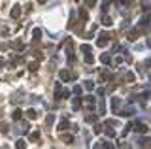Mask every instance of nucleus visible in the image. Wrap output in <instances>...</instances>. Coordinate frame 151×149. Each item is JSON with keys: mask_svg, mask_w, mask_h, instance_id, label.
<instances>
[{"mask_svg": "<svg viewBox=\"0 0 151 149\" xmlns=\"http://www.w3.org/2000/svg\"><path fill=\"white\" fill-rule=\"evenodd\" d=\"M110 34H108V32H100V36L96 38V45H98V47H106V45H108V40H110Z\"/></svg>", "mask_w": 151, "mask_h": 149, "instance_id": "nucleus-1", "label": "nucleus"}, {"mask_svg": "<svg viewBox=\"0 0 151 149\" xmlns=\"http://www.w3.org/2000/svg\"><path fill=\"white\" fill-rule=\"evenodd\" d=\"M60 79H64V81H68V79H76V74L68 72V70H60Z\"/></svg>", "mask_w": 151, "mask_h": 149, "instance_id": "nucleus-2", "label": "nucleus"}, {"mask_svg": "<svg viewBox=\"0 0 151 149\" xmlns=\"http://www.w3.org/2000/svg\"><path fill=\"white\" fill-rule=\"evenodd\" d=\"M117 113L123 115V117H130V115L136 113V109H134V108H125V109H117Z\"/></svg>", "mask_w": 151, "mask_h": 149, "instance_id": "nucleus-3", "label": "nucleus"}, {"mask_svg": "<svg viewBox=\"0 0 151 149\" xmlns=\"http://www.w3.org/2000/svg\"><path fill=\"white\" fill-rule=\"evenodd\" d=\"M132 130H136V132H147L149 128H147V125H144V123H134V127H132Z\"/></svg>", "mask_w": 151, "mask_h": 149, "instance_id": "nucleus-4", "label": "nucleus"}, {"mask_svg": "<svg viewBox=\"0 0 151 149\" xmlns=\"http://www.w3.org/2000/svg\"><path fill=\"white\" fill-rule=\"evenodd\" d=\"M104 132H106V136H110V138H115V130L111 128V125L108 121H106V125H104Z\"/></svg>", "mask_w": 151, "mask_h": 149, "instance_id": "nucleus-5", "label": "nucleus"}, {"mask_svg": "<svg viewBox=\"0 0 151 149\" xmlns=\"http://www.w3.org/2000/svg\"><path fill=\"white\" fill-rule=\"evenodd\" d=\"M149 21H151L149 15H144V17L140 19V28H142V30H144V28H147V27H149Z\"/></svg>", "mask_w": 151, "mask_h": 149, "instance_id": "nucleus-6", "label": "nucleus"}, {"mask_svg": "<svg viewBox=\"0 0 151 149\" xmlns=\"http://www.w3.org/2000/svg\"><path fill=\"white\" fill-rule=\"evenodd\" d=\"M9 15H11V19H19V17H21V8L15 4L13 8H11V13H9Z\"/></svg>", "mask_w": 151, "mask_h": 149, "instance_id": "nucleus-7", "label": "nucleus"}, {"mask_svg": "<svg viewBox=\"0 0 151 149\" xmlns=\"http://www.w3.org/2000/svg\"><path fill=\"white\" fill-rule=\"evenodd\" d=\"M121 108V98H111V109L117 113V109Z\"/></svg>", "mask_w": 151, "mask_h": 149, "instance_id": "nucleus-8", "label": "nucleus"}, {"mask_svg": "<svg viewBox=\"0 0 151 149\" xmlns=\"http://www.w3.org/2000/svg\"><path fill=\"white\" fill-rule=\"evenodd\" d=\"M25 113H27V117H28V119H36V117H38V111H36L34 108H28Z\"/></svg>", "mask_w": 151, "mask_h": 149, "instance_id": "nucleus-9", "label": "nucleus"}, {"mask_svg": "<svg viewBox=\"0 0 151 149\" xmlns=\"http://www.w3.org/2000/svg\"><path fill=\"white\" fill-rule=\"evenodd\" d=\"M98 121V115L96 113H89L87 117H85V123H96Z\"/></svg>", "mask_w": 151, "mask_h": 149, "instance_id": "nucleus-10", "label": "nucleus"}, {"mask_svg": "<svg viewBox=\"0 0 151 149\" xmlns=\"http://www.w3.org/2000/svg\"><path fill=\"white\" fill-rule=\"evenodd\" d=\"M79 108H81V100H79V98H74L72 100V109H74V111H78Z\"/></svg>", "mask_w": 151, "mask_h": 149, "instance_id": "nucleus-11", "label": "nucleus"}, {"mask_svg": "<svg viewBox=\"0 0 151 149\" xmlns=\"http://www.w3.org/2000/svg\"><path fill=\"white\" fill-rule=\"evenodd\" d=\"M9 45H11L13 49H19V51L23 49V42H21V40H15V42H11V44H9Z\"/></svg>", "mask_w": 151, "mask_h": 149, "instance_id": "nucleus-12", "label": "nucleus"}, {"mask_svg": "<svg viewBox=\"0 0 151 149\" xmlns=\"http://www.w3.org/2000/svg\"><path fill=\"white\" fill-rule=\"evenodd\" d=\"M32 36H34V42H40L42 40V30H40V28H34Z\"/></svg>", "mask_w": 151, "mask_h": 149, "instance_id": "nucleus-13", "label": "nucleus"}, {"mask_svg": "<svg viewBox=\"0 0 151 149\" xmlns=\"http://www.w3.org/2000/svg\"><path fill=\"white\" fill-rule=\"evenodd\" d=\"M68 127H70V123H68V121H60V123H59V130H60V132L68 130Z\"/></svg>", "mask_w": 151, "mask_h": 149, "instance_id": "nucleus-14", "label": "nucleus"}, {"mask_svg": "<svg viewBox=\"0 0 151 149\" xmlns=\"http://www.w3.org/2000/svg\"><path fill=\"white\" fill-rule=\"evenodd\" d=\"M100 62H102V64H110V62H111V57H110L108 53H104V55L100 57Z\"/></svg>", "mask_w": 151, "mask_h": 149, "instance_id": "nucleus-15", "label": "nucleus"}, {"mask_svg": "<svg viewBox=\"0 0 151 149\" xmlns=\"http://www.w3.org/2000/svg\"><path fill=\"white\" fill-rule=\"evenodd\" d=\"M38 68H40V64H38V60H32V62L28 64V70H30V72H36Z\"/></svg>", "mask_w": 151, "mask_h": 149, "instance_id": "nucleus-16", "label": "nucleus"}, {"mask_svg": "<svg viewBox=\"0 0 151 149\" xmlns=\"http://www.w3.org/2000/svg\"><path fill=\"white\" fill-rule=\"evenodd\" d=\"M28 140H30V142H38V140H40V130H36V132H32V134L28 136Z\"/></svg>", "mask_w": 151, "mask_h": 149, "instance_id": "nucleus-17", "label": "nucleus"}, {"mask_svg": "<svg viewBox=\"0 0 151 149\" xmlns=\"http://www.w3.org/2000/svg\"><path fill=\"white\" fill-rule=\"evenodd\" d=\"M125 79H127L128 83H134V79H136V76H134L132 72H127V74H125Z\"/></svg>", "mask_w": 151, "mask_h": 149, "instance_id": "nucleus-18", "label": "nucleus"}, {"mask_svg": "<svg viewBox=\"0 0 151 149\" xmlns=\"http://www.w3.org/2000/svg\"><path fill=\"white\" fill-rule=\"evenodd\" d=\"M28 128H30V125H28V123L25 121V123H21V127H19V132H25V134H27V132H28Z\"/></svg>", "mask_w": 151, "mask_h": 149, "instance_id": "nucleus-19", "label": "nucleus"}, {"mask_svg": "<svg viewBox=\"0 0 151 149\" xmlns=\"http://www.w3.org/2000/svg\"><path fill=\"white\" fill-rule=\"evenodd\" d=\"M83 55H85L83 59H85V62H87V64H93V62H95V57H93L91 53H83Z\"/></svg>", "mask_w": 151, "mask_h": 149, "instance_id": "nucleus-20", "label": "nucleus"}, {"mask_svg": "<svg viewBox=\"0 0 151 149\" xmlns=\"http://www.w3.org/2000/svg\"><path fill=\"white\" fill-rule=\"evenodd\" d=\"M11 117H13V121H19V119L23 117V111H21V109H15V111H13V115H11Z\"/></svg>", "mask_w": 151, "mask_h": 149, "instance_id": "nucleus-21", "label": "nucleus"}, {"mask_svg": "<svg viewBox=\"0 0 151 149\" xmlns=\"http://www.w3.org/2000/svg\"><path fill=\"white\" fill-rule=\"evenodd\" d=\"M53 121H55V115H53V113H49V115L46 117V125H47V127H51V125H53Z\"/></svg>", "mask_w": 151, "mask_h": 149, "instance_id": "nucleus-22", "label": "nucleus"}, {"mask_svg": "<svg viewBox=\"0 0 151 149\" xmlns=\"http://www.w3.org/2000/svg\"><path fill=\"white\" fill-rule=\"evenodd\" d=\"M102 25H104V27H110V25H111V17H110V15H104V19H102Z\"/></svg>", "mask_w": 151, "mask_h": 149, "instance_id": "nucleus-23", "label": "nucleus"}, {"mask_svg": "<svg viewBox=\"0 0 151 149\" xmlns=\"http://www.w3.org/2000/svg\"><path fill=\"white\" fill-rule=\"evenodd\" d=\"M60 140H62V142H66V144H72V142H74V138H72V136H68V134H62V136H60Z\"/></svg>", "mask_w": 151, "mask_h": 149, "instance_id": "nucleus-24", "label": "nucleus"}, {"mask_svg": "<svg viewBox=\"0 0 151 149\" xmlns=\"http://www.w3.org/2000/svg\"><path fill=\"white\" fill-rule=\"evenodd\" d=\"M102 79H106V81H111V79H113V76H111L110 72H106V70H104V72H102Z\"/></svg>", "mask_w": 151, "mask_h": 149, "instance_id": "nucleus-25", "label": "nucleus"}, {"mask_svg": "<svg viewBox=\"0 0 151 149\" xmlns=\"http://www.w3.org/2000/svg\"><path fill=\"white\" fill-rule=\"evenodd\" d=\"M85 89L93 91V89H95V81H91V79H87V81H85Z\"/></svg>", "mask_w": 151, "mask_h": 149, "instance_id": "nucleus-26", "label": "nucleus"}, {"mask_svg": "<svg viewBox=\"0 0 151 149\" xmlns=\"http://www.w3.org/2000/svg\"><path fill=\"white\" fill-rule=\"evenodd\" d=\"M98 109H100V115L106 111V104H104V98H100V104H98Z\"/></svg>", "mask_w": 151, "mask_h": 149, "instance_id": "nucleus-27", "label": "nucleus"}, {"mask_svg": "<svg viewBox=\"0 0 151 149\" xmlns=\"http://www.w3.org/2000/svg\"><path fill=\"white\" fill-rule=\"evenodd\" d=\"M25 145H27V144H25V140L21 138V140H17V144H15V147H17V149H23Z\"/></svg>", "mask_w": 151, "mask_h": 149, "instance_id": "nucleus-28", "label": "nucleus"}, {"mask_svg": "<svg viewBox=\"0 0 151 149\" xmlns=\"http://www.w3.org/2000/svg\"><path fill=\"white\" fill-rule=\"evenodd\" d=\"M81 51H83V53H91V45H89V44H83L81 45Z\"/></svg>", "mask_w": 151, "mask_h": 149, "instance_id": "nucleus-29", "label": "nucleus"}, {"mask_svg": "<svg viewBox=\"0 0 151 149\" xmlns=\"http://www.w3.org/2000/svg\"><path fill=\"white\" fill-rule=\"evenodd\" d=\"M0 132H8V123H0Z\"/></svg>", "mask_w": 151, "mask_h": 149, "instance_id": "nucleus-30", "label": "nucleus"}, {"mask_svg": "<svg viewBox=\"0 0 151 149\" xmlns=\"http://www.w3.org/2000/svg\"><path fill=\"white\" fill-rule=\"evenodd\" d=\"M95 4H96V0H85V6H89V8H93Z\"/></svg>", "mask_w": 151, "mask_h": 149, "instance_id": "nucleus-31", "label": "nucleus"}, {"mask_svg": "<svg viewBox=\"0 0 151 149\" xmlns=\"http://www.w3.org/2000/svg\"><path fill=\"white\" fill-rule=\"evenodd\" d=\"M79 93H81V87L76 85V87H74V95H79Z\"/></svg>", "mask_w": 151, "mask_h": 149, "instance_id": "nucleus-32", "label": "nucleus"}, {"mask_svg": "<svg viewBox=\"0 0 151 149\" xmlns=\"http://www.w3.org/2000/svg\"><path fill=\"white\" fill-rule=\"evenodd\" d=\"M100 132H102V127H100V125H96V127H95V134H100Z\"/></svg>", "mask_w": 151, "mask_h": 149, "instance_id": "nucleus-33", "label": "nucleus"}, {"mask_svg": "<svg viewBox=\"0 0 151 149\" xmlns=\"http://www.w3.org/2000/svg\"><path fill=\"white\" fill-rule=\"evenodd\" d=\"M4 64H6V60H4V59H0V66H4Z\"/></svg>", "mask_w": 151, "mask_h": 149, "instance_id": "nucleus-34", "label": "nucleus"}, {"mask_svg": "<svg viewBox=\"0 0 151 149\" xmlns=\"http://www.w3.org/2000/svg\"><path fill=\"white\" fill-rule=\"evenodd\" d=\"M147 45H149V47H151V38H147Z\"/></svg>", "mask_w": 151, "mask_h": 149, "instance_id": "nucleus-35", "label": "nucleus"}, {"mask_svg": "<svg viewBox=\"0 0 151 149\" xmlns=\"http://www.w3.org/2000/svg\"><path fill=\"white\" fill-rule=\"evenodd\" d=\"M44 2H46V0H38V4H44Z\"/></svg>", "mask_w": 151, "mask_h": 149, "instance_id": "nucleus-36", "label": "nucleus"}]
</instances>
